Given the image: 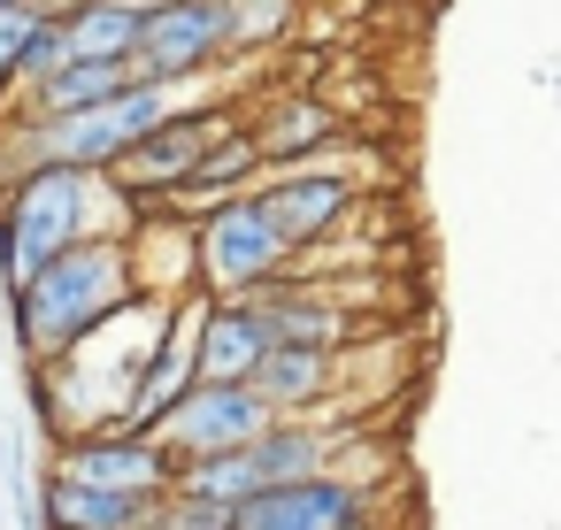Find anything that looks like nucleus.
<instances>
[{
    "mask_svg": "<svg viewBox=\"0 0 561 530\" xmlns=\"http://www.w3.org/2000/svg\"><path fill=\"white\" fill-rule=\"evenodd\" d=\"M247 139L262 154V177L270 170H300V162H323L339 147V116L323 93H277L270 108L247 116Z\"/></svg>",
    "mask_w": 561,
    "mask_h": 530,
    "instance_id": "ddd939ff",
    "label": "nucleus"
},
{
    "mask_svg": "<svg viewBox=\"0 0 561 530\" xmlns=\"http://www.w3.org/2000/svg\"><path fill=\"white\" fill-rule=\"evenodd\" d=\"M277 415H270V400L254 392V384H208V377H193V392L162 415V446L178 453V469L185 461H208V453H239V446H254L262 430H270Z\"/></svg>",
    "mask_w": 561,
    "mask_h": 530,
    "instance_id": "1a4fd4ad",
    "label": "nucleus"
},
{
    "mask_svg": "<svg viewBox=\"0 0 561 530\" xmlns=\"http://www.w3.org/2000/svg\"><path fill=\"white\" fill-rule=\"evenodd\" d=\"M270 354V331L254 323L247 300H193V377L208 384H247Z\"/></svg>",
    "mask_w": 561,
    "mask_h": 530,
    "instance_id": "2eb2a0df",
    "label": "nucleus"
},
{
    "mask_svg": "<svg viewBox=\"0 0 561 530\" xmlns=\"http://www.w3.org/2000/svg\"><path fill=\"white\" fill-rule=\"evenodd\" d=\"M331 469H346V430L339 423H270L239 453L185 461L178 469V492L231 515V507H247L262 492H285V484H308V476H331Z\"/></svg>",
    "mask_w": 561,
    "mask_h": 530,
    "instance_id": "7ed1b4c3",
    "label": "nucleus"
},
{
    "mask_svg": "<svg viewBox=\"0 0 561 530\" xmlns=\"http://www.w3.org/2000/svg\"><path fill=\"white\" fill-rule=\"evenodd\" d=\"M147 530H231V515H224V507H201V499H185V492H170Z\"/></svg>",
    "mask_w": 561,
    "mask_h": 530,
    "instance_id": "412c9836",
    "label": "nucleus"
},
{
    "mask_svg": "<svg viewBox=\"0 0 561 530\" xmlns=\"http://www.w3.org/2000/svg\"><path fill=\"white\" fill-rule=\"evenodd\" d=\"M139 78L124 70V62H62L55 78H39V85H24L16 93V108H9V124H39V116H78V108H101V101H116V93H131Z\"/></svg>",
    "mask_w": 561,
    "mask_h": 530,
    "instance_id": "dca6fc26",
    "label": "nucleus"
},
{
    "mask_svg": "<svg viewBox=\"0 0 561 530\" xmlns=\"http://www.w3.org/2000/svg\"><path fill=\"white\" fill-rule=\"evenodd\" d=\"M254 185H262V154H254V139H247V116H239V124H231V131H224V139L201 154V162H193V177L178 185V200H201V208H216V200H231V193H254ZM178 200H170V208H178ZM201 208H193V216H201Z\"/></svg>",
    "mask_w": 561,
    "mask_h": 530,
    "instance_id": "a211bd4d",
    "label": "nucleus"
},
{
    "mask_svg": "<svg viewBox=\"0 0 561 530\" xmlns=\"http://www.w3.org/2000/svg\"><path fill=\"white\" fill-rule=\"evenodd\" d=\"M254 200L270 208V223L285 231L293 254H316L323 239H339L362 208V185L339 170V162H300V170H270L254 185Z\"/></svg>",
    "mask_w": 561,
    "mask_h": 530,
    "instance_id": "6e6552de",
    "label": "nucleus"
},
{
    "mask_svg": "<svg viewBox=\"0 0 561 530\" xmlns=\"http://www.w3.org/2000/svg\"><path fill=\"white\" fill-rule=\"evenodd\" d=\"M239 116H247L239 101H201V108L162 116V124H154V131H147V139H139V147L116 162V170H108V185L131 200V216H139V208L178 200V185L193 177V162H201V154H208V147H216V139L239 124Z\"/></svg>",
    "mask_w": 561,
    "mask_h": 530,
    "instance_id": "39448f33",
    "label": "nucleus"
},
{
    "mask_svg": "<svg viewBox=\"0 0 561 530\" xmlns=\"http://www.w3.org/2000/svg\"><path fill=\"white\" fill-rule=\"evenodd\" d=\"M277 423H331V400H339V346H270L262 369L247 377Z\"/></svg>",
    "mask_w": 561,
    "mask_h": 530,
    "instance_id": "f8f14e48",
    "label": "nucleus"
},
{
    "mask_svg": "<svg viewBox=\"0 0 561 530\" xmlns=\"http://www.w3.org/2000/svg\"><path fill=\"white\" fill-rule=\"evenodd\" d=\"M377 507H385V492L369 476L331 469V476H308V484H285V492L231 507V530H369Z\"/></svg>",
    "mask_w": 561,
    "mask_h": 530,
    "instance_id": "9d476101",
    "label": "nucleus"
},
{
    "mask_svg": "<svg viewBox=\"0 0 561 530\" xmlns=\"http://www.w3.org/2000/svg\"><path fill=\"white\" fill-rule=\"evenodd\" d=\"M293 0H224V32H231V62H247V55H270V47H285L293 39Z\"/></svg>",
    "mask_w": 561,
    "mask_h": 530,
    "instance_id": "6ab92c4d",
    "label": "nucleus"
},
{
    "mask_svg": "<svg viewBox=\"0 0 561 530\" xmlns=\"http://www.w3.org/2000/svg\"><path fill=\"white\" fill-rule=\"evenodd\" d=\"M277 277H300V254L285 246V231L270 223V208L254 193H231L193 216V292L201 300H254Z\"/></svg>",
    "mask_w": 561,
    "mask_h": 530,
    "instance_id": "20e7f679",
    "label": "nucleus"
},
{
    "mask_svg": "<svg viewBox=\"0 0 561 530\" xmlns=\"http://www.w3.org/2000/svg\"><path fill=\"white\" fill-rule=\"evenodd\" d=\"M9 9H39V16H70L78 0H9Z\"/></svg>",
    "mask_w": 561,
    "mask_h": 530,
    "instance_id": "4be33fe9",
    "label": "nucleus"
},
{
    "mask_svg": "<svg viewBox=\"0 0 561 530\" xmlns=\"http://www.w3.org/2000/svg\"><path fill=\"white\" fill-rule=\"evenodd\" d=\"M231 62V32H224V0H147V24L131 47V78L139 85H185Z\"/></svg>",
    "mask_w": 561,
    "mask_h": 530,
    "instance_id": "423d86ee",
    "label": "nucleus"
},
{
    "mask_svg": "<svg viewBox=\"0 0 561 530\" xmlns=\"http://www.w3.org/2000/svg\"><path fill=\"white\" fill-rule=\"evenodd\" d=\"M0 9H9V0H0Z\"/></svg>",
    "mask_w": 561,
    "mask_h": 530,
    "instance_id": "b1692460",
    "label": "nucleus"
},
{
    "mask_svg": "<svg viewBox=\"0 0 561 530\" xmlns=\"http://www.w3.org/2000/svg\"><path fill=\"white\" fill-rule=\"evenodd\" d=\"M131 231V200L93 170H16L0 185V292H24L55 254Z\"/></svg>",
    "mask_w": 561,
    "mask_h": 530,
    "instance_id": "f03ea898",
    "label": "nucleus"
},
{
    "mask_svg": "<svg viewBox=\"0 0 561 530\" xmlns=\"http://www.w3.org/2000/svg\"><path fill=\"white\" fill-rule=\"evenodd\" d=\"M139 24H147V0H78L70 16L47 24V39H39V55H32V85L55 78L62 62H124V70H131Z\"/></svg>",
    "mask_w": 561,
    "mask_h": 530,
    "instance_id": "9b49d317",
    "label": "nucleus"
},
{
    "mask_svg": "<svg viewBox=\"0 0 561 530\" xmlns=\"http://www.w3.org/2000/svg\"><path fill=\"white\" fill-rule=\"evenodd\" d=\"M247 308H254V323L270 331V346H346V338H354V315H346L316 277H277V285H262Z\"/></svg>",
    "mask_w": 561,
    "mask_h": 530,
    "instance_id": "4468645a",
    "label": "nucleus"
},
{
    "mask_svg": "<svg viewBox=\"0 0 561 530\" xmlns=\"http://www.w3.org/2000/svg\"><path fill=\"white\" fill-rule=\"evenodd\" d=\"M47 469L70 476V484H93V492H124V499H170L178 492V453L154 430H85V438H62Z\"/></svg>",
    "mask_w": 561,
    "mask_h": 530,
    "instance_id": "0eeeda50",
    "label": "nucleus"
},
{
    "mask_svg": "<svg viewBox=\"0 0 561 530\" xmlns=\"http://www.w3.org/2000/svg\"><path fill=\"white\" fill-rule=\"evenodd\" d=\"M47 24L55 16H39V9H0V108H16V93L32 85V55H39Z\"/></svg>",
    "mask_w": 561,
    "mask_h": 530,
    "instance_id": "aec40b11",
    "label": "nucleus"
},
{
    "mask_svg": "<svg viewBox=\"0 0 561 530\" xmlns=\"http://www.w3.org/2000/svg\"><path fill=\"white\" fill-rule=\"evenodd\" d=\"M9 308H16V354H24V369H47V361L78 354L85 338H101L131 308H147L131 239L124 231H101V239L55 254L24 292H9Z\"/></svg>",
    "mask_w": 561,
    "mask_h": 530,
    "instance_id": "f257e3e1",
    "label": "nucleus"
},
{
    "mask_svg": "<svg viewBox=\"0 0 561 530\" xmlns=\"http://www.w3.org/2000/svg\"><path fill=\"white\" fill-rule=\"evenodd\" d=\"M9 453H16V446H9V430H0V476H9Z\"/></svg>",
    "mask_w": 561,
    "mask_h": 530,
    "instance_id": "5701e85b",
    "label": "nucleus"
},
{
    "mask_svg": "<svg viewBox=\"0 0 561 530\" xmlns=\"http://www.w3.org/2000/svg\"><path fill=\"white\" fill-rule=\"evenodd\" d=\"M162 499H124V492H93L70 476H39V522L47 530H147Z\"/></svg>",
    "mask_w": 561,
    "mask_h": 530,
    "instance_id": "f3484780",
    "label": "nucleus"
}]
</instances>
